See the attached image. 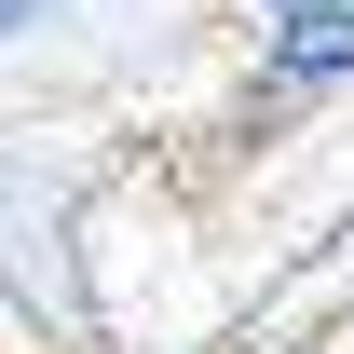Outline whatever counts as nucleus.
<instances>
[{"instance_id": "obj_1", "label": "nucleus", "mask_w": 354, "mask_h": 354, "mask_svg": "<svg viewBox=\"0 0 354 354\" xmlns=\"http://www.w3.org/2000/svg\"><path fill=\"white\" fill-rule=\"evenodd\" d=\"M354 95V0H272L245 28V109L300 123V109H341Z\"/></svg>"}, {"instance_id": "obj_2", "label": "nucleus", "mask_w": 354, "mask_h": 354, "mask_svg": "<svg viewBox=\"0 0 354 354\" xmlns=\"http://www.w3.org/2000/svg\"><path fill=\"white\" fill-rule=\"evenodd\" d=\"M68 14H82V0H0V55H14V41H41V28H68Z\"/></svg>"}, {"instance_id": "obj_3", "label": "nucleus", "mask_w": 354, "mask_h": 354, "mask_svg": "<svg viewBox=\"0 0 354 354\" xmlns=\"http://www.w3.org/2000/svg\"><path fill=\"white\" fill-rule=\"evenodd\" d=\"M245 14H272V0H245Z\"/></svg>"}]
</instances>
